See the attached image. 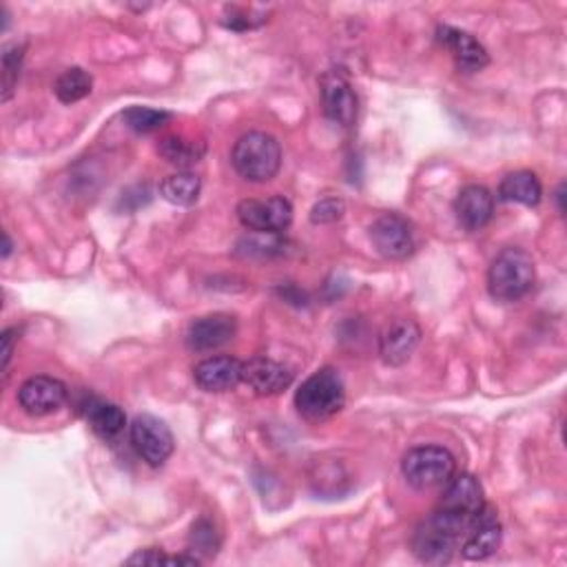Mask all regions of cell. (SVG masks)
<instances>
[{"instance_id": "obj_17", "label": "cell", "mask_w": 567, "mask_h": 567, "mask_svg": "<svg viewBox=\"0 0 567 567\" xmlns=\"http://www.w3.org/2000/svg\"><path fill=\"white\" fill-rule=\"evenodd\" d=\"M437 39L452 54V58L461 72L475 74V72H481L488 67L490 56H488L486 47L472 34L457 30V28L441 25L437 30Z\"/></svg>"}, {"instance_id": "obj_10", "label": "cell", "mask_w": 567, "mask_h": 567, "mask_svg": "<svg viewBox=\"0 0 567 567\" xmlns=\"http://www.w3.org/2000/svg\"><path fill=\"white\" fill-rule=\"evenodd\" d=\"M242 382L260 397L280 395L293 384V372L264 355H258L242 363Z\"/></svg>"}, {"instance_id": "obj_20", "label": "cell", "mask_w": 567, "mask_h": 567, "mask_svg": "<svg viewBox=\"0 0 567 567\" xmlns=\"http://www.w3.org/2000/svg\"><path fill=\"white\" fill-rule=\"evenodd\" d=\"M85 417H87L91 430L109 444L116 441L127 428L124 411L120 406L102 402V400H91L85 408Z\"/></svg>"}, {"instance_id": "obj_18", "label": "cell", "mask_w": 567, "mask_h": 567, "mask_svg": "<svg viewBox=\"0 0 567 567\" xmlns=\"http://www.w3.org/2000/svg\"><path fill=\"white\" fill-rule=\"evenodd\" d=\"M422 328L413 319L393 321L380 337V355L389 366H404L417 350Z\"/></svg>"}, {"instance_id": "obj_28", "label": "cell", "mask_w": 567, "mask_h": 567, "mask_svg": "<svg viewBox=\"0 0 567 567\" xmlns=\"http://www.w3.org/2000/svg\"><path fill=\"white\" fill-rule=\"evenodd\" d=\"M346 214V205L339 198H324L310 209V222L313 225H332L341 220Z\"/></svg>"}, {"instance_id": "obj_15", "label": "cell", "mask_w": 567, "mask_h": 567, "mask_svg": "<svg viewBox=\"0 0 567 567\" xmlns=\"http://www.w3.org/2000/svg\"><path fill=\"white\" fill-rule=\"evenodd\" d=\"M194 380L205 393H229L242 382V361L231 355L209 357L194 368Z\"/></svg>"}, {"instance_id": "obj_19", "label": "cell", "mask_w": 567, "mask_h": 567, "mask_svg": "<svg viewBox=\"0 0 567 567\" xmlns=\"http://www.w3.org/2000/svg\"><path fill=\"white\" fill-rule=\"evenodd\" d=\"M499 198L523 207H536L543 198V186L532 171L508 173L499 184Z\"/></svg>"}, {"instance_id": "obj_5", "label": "cell", "mask_w": 567, "mask_h": 567, "mask_svg": "<svg viewBox=\"0 0 567 567\" xmlns=\"http://www.w3.org/2000/svg\"><path fill=\"white\" fill-rule=\"evenodd\" d=\"M457 470V461L450 450L441 446L413 448L402 461L404 479L417 490H433L446 486Z\"/></svg>"}, {"instance_id": "obj_12", "label": "cell", "mask_w": 567, "mask_h": 567, "mask_svg": "<svg viewBox=\"0 0 567 567\" xmlns=\"http://www.w3.org/2000/svg\"><path fill=\"white\" fill-rule=\"evenodd\" d=\"M501 523L497 516V510L492 505H483L481 512L475 516L468 534L464 536L461 554L468 560H483L492 556L501 545Z\"/></svg>"}, {"instance_id": "obj_27", "label": "cell", "mask_w": 567, "mask_h": 567, "mask_svg": "<svg viewBox=\"0 0 567 567\" xmlns=\"http://www.w3.org/2000/svg\"><path fill=\"white\" fill-rule=\"evenodd\" d=\"M198 565L200 558L196 556H166L160 549H140L131 558H127V565Z\"/></svg>"}, {"instance_id": "obj_16", "label": "cell", "mask_w": 567, "mask_h": 567, "mask_svg": "<svg viewBox=\"0 0 567 567\" xmlns=\"http://www.w3.org/2000/svg\"><path fill=\"white\" fill-rule=\"evenodd\" d=\"M492 214H494V196L483 184H468L461 188L455 200V216L466 231L475 233L486 229L492 220Z\"/></svg>"}, {"instance_id": "obj_29", "label": "cell", "mask_w": 567, "mask_h": 567, "mask_svg": "<svg viewBox=\"0 0 567 567\" xmlns=\"http://www.w3.org/2000/svg\"><path fill=\"white\" fill-rule=\"evenodd\" d=\"M14 328H8L6 332H3V372L8 374V370H10V361H12V352H14V341H17V337H14Z\"/></svg>"}, {"instance_id": "obj_26", "label": "cell", "mask_w": 567, "mask_h": 567, "mask_svg": "<svg viewBox=\"0 0 567 567\" xmlns=\"http://www.w3.org/2000/svg\"><path fill=\"white\" fill-rule=\"evenodd\" d=\"M188 545L203 556H216V552L220 549V532L216 523L207 516L196 521L192 527V536H188Z\"/></svg>"}, {"instance_id": "obj_1", "label": "cell", "mask_w": 567, "mask_h": 567, "mask_svg": "<svg viewBox=\"0 0 567 567\" xmlns=\"http://www.w3.org/2000/svg\"><path fill=\"white\" fill-rule=\"evenodd\" d=\"M346 404V389L339 370L326 366L313 372L295 393V408L302 419L321 424L332 419Z\"/></svg>"}, {"instance_id": "obj_9", "label": "cell", "mask_w": 567, "mask_h": 567, "mask_svg": "<svg viewBox=\"0 0 567 567\" xmlns=\"http://www.w3.org/2000/svg\"><path fill=\"white\" fill-rule=\"evenodd\" d=\"M374 249L386 260H406L415 251V240L408 222L397 214H384L370 227Z\"/></svg>"}, {"instance_id": "obj_23", "label": "cell", "mask_w": 567, "mask_h": 567, "mask_svg": "<svg viewBox=\"0 0 567 567\" xmlns=\"http://www.w3.org/2000/svg\"><path fill=\"white\" fill-rule=\"evenodd\" d=\"M91 87H94V78L80 69V67H72L67 69L58 80H56V98L63 102V105H74V102H80L85 100L89 94H91Z\"/></svg>"}, {"instance_id": "obj_11", "label": "cell", "mask_w": 567, "mask_h": 567, "mask_svg": "<svg viewBox=\"0 0 567 567\" xmlns=\"http://www.w3.org/2000/svg\"><path fill=\"white\" fill-rule=\"evenodd\" d=\"M67 402V386L54 377L39 374L28 380L19 391L21 408L32 417H45L63 408Z\"/></svg>"}, {"instance_id": "obj_8", "label": "cell", "mask_w": 567, "mask_h": 567, "mask_svg": "<svg viewBox=\"0 0 567 567\" xmlns=\"http://www.w3.org/2000/svg\"><path fill=\"white\" fill-rule=\"evenodd\" d=\"M483 505H486V497H483L481 481L468 472H461L457 477L452 475V479L446 483V490L437 510L472 525L475 516L481 512Z\"/></svg>"}, {"instance_id": "obj_3", "label": "cell", "mask_w": 567, "mask_h": 567, "mask_svg": "<svg viewBox=\"0 0 567 567\" xmlns=\"http://www.w3.org/2000/svg\"><path fill=\"white\" fill-rule=\"evenodd\" d=\"M231 162L244 179L269 182L280 173L282 146L264 131H249L236 142Z\"/></svg>"}, {"instance_id": "obj_2", "label": "cell", "mask_w": 567, "mask_h": 567, "mask_svg": "<svg viewBox=\"0 0 567 567\" xmlns=\"http://www.w3.org/2000/svg\"><path fill=\"white\" fill-rule=\"evenodd\" d=\"M536 280L534 262L523 249L501 251L488 271V291L499 302H519Z\"/></svg>"}, {"instance_id": "obj_7", "label": "cell", "mask_w": 567, "mask_h": 567, "mask_svg": "<svg viewBox=\"0 0 567 567\" xmlns=\"http://www.w3.org/2000/svg\"><path fill=\"white\" fill-rule=\"evenodd\" d=\"M131 444L135 452L153 468H160L168 461L175 448V439L171 428L153 417V415H138L131 424Z\"/></svg>"}, {"instance_id": "obj_4", "label": "cell", "mask_w": 567, "mask_h": 567, "mask_svg": "<svg viewBox=\"0 0 567 567\" xmlns=\"http://www.w3.org/2000/svg\"><path fill=\"white\" fill-rule=\"evenodd\" d=\"M466 536V527L444 512H433L413 536V552L428 565H444L452 558L459 541Z\"/></svg>"}, {"instance_id": "obj_13", "label": "cell", "mask_w": 567, "mask_h": 567, "mask_svg": "<svg viewBox=\"0 0 567 567\" xmlns=\"http://www.w3.org/2000/svg\"><path fill=\"white\" fill-rule=\"evenodd\" d=\"M238 332V319L229 313H214L192 321L186 330V346L196 352H207L225 346Z\"/></svg>"}, {"instance_id": "obj_24", "label": "cell", "mask_w": 567, "mask_h": 567, "mask_svg": "<svg viewBox=\"0 0 567 567\" xmlns=\"http://www.w3.org/2000/svg\"><path fill=\"white\" fill-rule=\"evenodd\" d=\"M23 58H25V45L12 43L3 50V102H10L17 91Z\"/></svg>"}, {"instance_id": "obj_30", "label": "cell", "mask_w": 567, "mask_h": 567, "mask_svg": "<svg viewBox=\"0 0 567 567\" xmlns=\"http://www.w3.org/2000/svg\"><path fill=\"white\" fill-rule=\"evenodd\" d=\"M12 249H14V244H12V240H10V233H3V260L10 258Z\"/></svg>"}, {"instance_id": "obj_25", "label": "cell", "mask_w": 567, "mask_h": 567, "mask_svg": "<svg viewBox=\"0 0 567 567\" xmlns=\"http://www.w3.org/2000/svg\"><path fill=\"white\" fill-rule=\"evenodd\" d=\"M122 118L127 127L133 129L135 133H151L155 129H162L171 120V113L151 109V107H131L124 111Z\"/></svg>"}, {"instance_id": "obj_6", "label": "cell", "mask_w": 567, "mask_h": 567, "mask_svg": "<svg viewBox=\"0 0 567 567\" xmlns=\"http://www.w3.org/2000/svg\"><path fill=\"white\" fill-rule=\"evenodd\" d=\"M238 220L253 233L280 236L293 222V205L284 196H273L266 200H242L238 205Z\"/></svg>"}, {"instance_id": "obj_22", "label": "cell", "mask_w": 567, "mask_h": 567, "mask_svg": "<svg viewBox=\"0 0 567 567\" xmlns=\"http://www.w3.org/2000/svg\"><path fill=\"white\" fill-rule=\"evenodd\" d=\"M200 188H203V182L196 173L177 171L162 179L160 196L175 207H192L200 198Z\"/></svg>"}, {"instance_id": "obj_14", "label": "cell", "mask_w": 567, "mask_h": 567, "mask_svg": "<svg viewBox=\"0 0 567 567\" xmlns=\"http://www.w3.org/2000/svg\"><path fill=\"white\" fill-rule=\"evenodd\" d=\"M324 113L339 127H352L357 120V94L346 76L330 72L321 78Z\"/></svg>"}, {"instance_id": "obj_21", "label": "cell", "mask_w": 567, "mask_h": 567, "mask_svg": "<svg viewBox=\"0 0 567 567\" xmlns=\"http://www.w3.org/2000/svg\"><path fill=\"white\" fill-rule=\"evenodd\" d=\"M157 153L173 166L177 168H188L198 164L205 153H207V144L203 140L188 138V135H179V133H171L164 135L157 144Z\"/></svg>"}]
</instances>
